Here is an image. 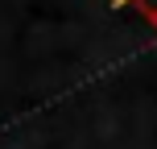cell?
I'll use <instances>...</instances> for the list:
<instances>
[{"mask_svg": "<svg viewBox=\"0 0 157 149\" xmlns=\"http://www.w3.org/2000/svg\"><path fill=\"white\" fill-rule=\"evenodd\" d=\"M116 4H132V8H141V13L157 25V0H116Z\"/></svg>", "mask_w": 157, "mask_h": 149, "instance_id": "1", "label": "cell"}]
</instances>
